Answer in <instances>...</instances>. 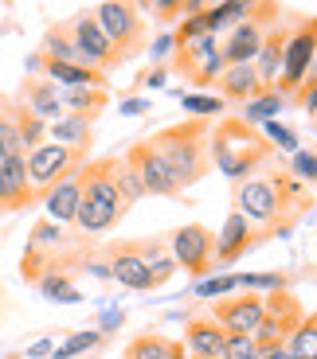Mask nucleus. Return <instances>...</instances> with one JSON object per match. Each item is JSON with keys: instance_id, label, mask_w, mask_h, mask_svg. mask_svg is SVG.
Wrapping results in <instances>:
<instances>
[{"instance_id": "obj_24", "label": "nucleus", "mask_w": 317, "mask_h": 359, "mask_svg": "<svg viewBox=\"0 0 317 359\" xmlns=\"http://www.w3.org/2000/svg\"><path fill=\"white\" fill-rule=\"evenodd\" d=\"M184 355L188 351H184L181 340H169L161 332H145V336H137V340H129L122 359H184Z\"/></svg>"}, {"instance_id": "obj_14", "label": "nucleus", "mask_w": 317, "mask_h": 359, "mask_svg": "<svg viewBox=\"0 0 317 359\" xmlns=\"http://www.w3.org/2000/svg\"><path fill=\"white\" fill-rule=\"evenodd\" d=\"M266 305H263V293H239V297H216L212 305V320L224 328V332H239V336H254L259 320H263Z\"/></svg>"}, {"instance_id": "obj_6", "label": "nucleus", "mask_w": 317, "mask_h": 359, "mask_svg": "<svg viewBox=\"0 0 317 359\" xmlns=\"http://www.w3.org/2000/svg\"><path fill=\"white\" fill-rule=\"evenodd\" d=\"M91 161V149H71V144H59V141H44L36 144L32 153H24V164H27V180L36 196H44L51 184H59L63 176L79 172L82 164Z\"/></svg>"}, {"instance_id": "obj_9", "label": "nucleus", "mask_w": 317, "mask_h": 359, "mask_svg": "<svg viewBox=\"0 0 317 359\" xmlns=\"http://www.w3.org/2000/svg\"><path fill=\"white\" fill-rule=\"evenodd\" d=\"M169 254L176 266H184L192 278H208L216 273V231H208L204 223H184L169 234Z\"/></svg>"}, {"instance_id": "obj_41", "label": "nucleus", "mask_w": 317, "mask_h": 359, "mask_svg": "<svg viewBox=\"0 0 317 359\" xmlns=\"http://www.w3.org/2000/svg\"><path fill=\"white\" fill-rule=\"evenodd\" d=\"M172 47H176V39H172V32H169V36H161L153 47H149V63H153V67H161L164 59L172 55Z\"/></svg>"}, {"instance_id": "obj_28", "label": "nucleus", "mask_w": 317, "mask_h": 359, "mask_svg": "<svg viewBox=\"0 0 317 359\" xmlns=\"http://www.w3.org/2000/svg\"><path fill=\"white\" fill-rule=\"evenodd\" d=\"M286 109V98H282L278 90H259L251 102H243V121L247 126H263V121H274V117Z\"/></svg>"}, {"instance_id": "obj_33", "label": "nucleus", "mask_w": 317, "mask_h": 359, "mask_svg": "<svg viewBox=\"0 0 317 359\" xmlns=\"http://www.w3.org/2000/svg\"><path fill=\"white\" fill-rule=\"evenodd\" d=\"M8 156H24V144H20L12 106H0V161H8Z\"/></svg>"}, {"instance_id": "obj_42", "label": "nucleus", "mask_w": 317, "mask_h": 359, "mask_svg": "<svg viewBox=\"0 0 317 359\" xmlns=\"http://www.w3.org/2000/svg\"><path fill=\"white\" fill-rule=\"evenodd\" d=\"M51 351H55V340H51V336H47V340L32 344V348L24 351V359H47V355H51Z\"/></svg>"}, {"instance_id": "obj_35", "label": "nucleus", "mask_w": 317, "mask_h": 359, "mask_svg": "<svg viewBox=\"0 0 317 359\" xmlns=\"http://www.w3.org/2000/svg\"><path fill=\"white\" fill-rule=\"evenodd\" d=\"M184 109H188V117H224V109H227V102L219 98V94H188L184 98Z\"/></svg>"}, {"instance_id": "obj_43", "label": "nucleus", "mask_w": 317, "mask_h": 359, "mask_svg": "<svg viewBox=\"0 0 317 359\" xmlns=\"http://www.w3.org/2000/svg\"><path fill=\"white\" fill-rule=\"evenodd\" d=\"M149 109V98H126L122 102V114H145Z\"/></svg>"}, {"instance_id": "obj_29", "label": "nucleus", "mask_w": 317, "mask_h": 359, "mask_svg": "<svg viewBox=\"0 0 317 359\" xmlns=\"http://www.w3.org/2000/svg\"><path fill=\"white\" fill-rule=\"evenodd\" d=\"M12 117H16V129H20V144H24V153H32L36 144L47 141V126H51V121H44L39 114H32V109L20 106V102H12Z\"/></svg>"}, {"instance_id": "obj_19", "label": "nucleus", "mask_w": 317, "mask_h": 359, "mask_svg": "<svg viewBox=\"0 0 317 359\" xmlns=\"http://www.w3.org/2000/svg\"><path fill=\"white\" fill-rule=\"evenodd\" d=\"M286 36H290V27L282 24H271L263 36V47H259V55H254V74H259V82H263V90H274V82H278L282 74V51H286Z\"/></svg>"}, {"instance_id": "obj_5", "label": "nucleus", "mask_w": 317, "mask_h": 359, "mask_svg": "<svg viewBox=\"0 0 317 359\" xmlns=\"http://www.w3.org/2000/svg\"><path fill=\"white\" fill-rule=\"evenodd\" d=\"M91 12L98 20V27L106 32V39H110V47H114L122 67L145 51V16L137 12L134 0H102Z\"/></svg>"}, {"instance_id": "obj_7", "label": "nucleus", "mask_w": 317, "mask_h": 359, "mask_svg": "<svg viewBox=\"0 0 317 359\" xmlns=\"http://www.w3.org/2000/svg\"><path fill=\"white\" fill-rule=\"evenodd\" d=\"M313 59H317V16H302L298 24L290 27V36H286L282 74H278V82H274V90H278L286 102H294V94H298V86H302V79H306Z\"/></svg>"}, {"instance_id": "obj_21", "label": "nucleus", "mask_w": 317, "mask_h": 359, "mask_svg": "<svg viewBox=\"0 0 317 359\" xmlns=\"http://www.w3.org/2000/svg\"><path fill=\"white\" fill-rule=\"evenodd\" d=\"M184 351L188 355H212V359H219L224 355V344H227V332L219 328L212 316H192L188 320V328H184Z\"/></svg>"}, {"instance_id": "obj_2", "label": "nucleus", "mask_w": 317, "mask_h": 359, "mask_svg": "<svg viewBox=\"0 0 317 359\" xmlns=\"http://www.w3.org/2000/svg\"><path fill=\"white\" fill-rule=\"evenodd\" d=\"M118 161L122 156H102V161H86L79 168V211H75V226L82 234H106L122 223L129 211L126 196L118 188Z\"/></svg>"}, {"instance_id": "obj_44", "label": "nucleus", "mask_w": 317, "mask_h": 359, "mask_svg": "<svg viewBox=\"0 0 317 359\" xmlns=\"http://www.w3.org/2000/svg\"><path fill=\"white\" fill-rule=\"evenodd\" d=\"M259 359H294V351L286 348V344H278V348H266V351H259Z\"/></svg>"}, {"instance_id": "obj_34", "label": "nucleus", "mask_w": 317, "mask_h": 359, "mask_svg": "<svg viewBox=\"0 0 317 359\" xmlns=\"http://www.w3.org/2000/svg\"><path fill=\"white\" fill-rule=\"evenodd\" d=\"M290 289L286 273H239V293H278Z\"/></svg>"}, {"instance_id": "obj_15", "label": "nucleus", "mask_w": 317, "mask_h": 359, "mask_svg": "<svg viewBox=\"0 0 317 359\" xmlns=\"http://www.w3.org/2000/svg\"><path fill=\"white\" fill-rule=\"evenodd\" d=\"M106 269L126 289H153V269H149L141 243H114L106 250Z\"/></svg>"}, {"instance_id": "obj_40", "label": "nucleus", "mask_w": 317, "mask_h": 359, "mask_svg": "<svg viewBox=\"0 0 317 359\" xmlns=\"http://www.w3.org/2000/svg\"><path fill=\"white\" fill-rule=\"evenodd\" d=\"M118 188H122V196H126V203L134 207L137 199L145 196V188H141V180L134 176V168H129L126 161H118Z\"/></svg>"}, {"instance_id": "obj_37", "label": "nucleus", "mask_w": 317, "mask_h": 359, "mask_svg": "<svg viewBox=\"0 0 317 359\" xmlns=\"http://www.w3.org/2000/svg\"><path fill=\"white\" fill-rule=\"evenodd\" d=\"M219 359H259V348H254L251 336L227 332V344H224V355Z\"/></svg>"}, {"instance_id": "obj_10", "label": "nucleus", "mask_w": 317, "mask_h": 359, "mask_svg": "<svg viewBox=\"0 0 317 359\" xmlns=\"http://www.w3.org/2000/svg\"><path fill=\"white\" fill-rule=\"evenodd\" d=\"M263 320H259V328H254V348L266 351V348H278V344H286V336L294 332L302 324V301L290 293V289H278V293H263Z\"/></svg>"}, {"instance_id": "obj_17", "label": "nucleus", "mask_w": 317, "mask_h": 359, "mask_svg": "<svg viewBox=\"0 0 317 359\" xmlns=\"http://www.w3.org/2000/svg\"><path fill=\"white\" fill-rule=\"evenodd\" d=\"M266 27L254 24V20H239L235 27H227L224 39H219V55H224V67H235V63H254V55L263 47Z\"/></svg>"}, {"instance_id": "obj_3", "label": "nucleus", "mask_w": 317, "mask_h": 359, "mask_svg": "<svg viewBox=\"0 0 317 359\" xmlns=\"http://www.w3.org/2000/svg\"><path fill=\"white\" fill-rule=\"evenodd\" d=\"M208 149H212V164H216L227 180H235V184L247 176H254V172H263L266 164H274V153H278V149H274L254 126H247L239 114L216 117Z\"/></svg>"}, {"instance_id": "obj_39", "label": "nucleus", "mask_w": 317, "mask_h": 359, "mask_svg": "<svg viewBox=\"0 0 317 359\" xmlns=\"http://www.w3.org/2000/svg\"><path fill=\"white\" fill-rule=\"evenodd\" d=\"M149 12H153L157 24H181L184 20V0H149Z\"/></svg>"}, {"instance_id": "obj_32", "label": "nucleus", "mask_w": 317, "mask_h": 359, "mask_svg": "<svg viewBox=\"0 0 317 359\" xmlns=\"http://www.w3.org/2000/svg\"><path fill=\"white\" fill-rule=\"evenodd\" d=\"M227 293H239V273H208L192 285V297L200 301H212V297H227Z\"/></svg>"}, {"instance_id": "obj_48", "label": "nucleus", "mask_w": 317, "mask_h": 359, "mask_svg": "<svg viewBox=\"0 0 317 359\" xmlns=\"http://www.w3.org/2000/svg\"><path fill=\"white\" fill-rule=\"evenodd\" d=\"M313 156H317V153H313Z\"/></svg>"}, {"instance_id": "obj_1", "label": "nucleus", "mask_w": 317, "mask_h": 359, "mask_svg": "<svg viewBox=\"0 0 317 359\" xmlns=\"http://www.w3.org/2000/svg\"><path fill=\"white\" fill-rule=\"evenodd\" d=\"M309 207H313V188L302 184L290 168L266 164L263 176H247L235 184V211H243L254 226L271 231V238L290 234Z\"/></svg>"}, {"instance_id": "obj_20", "label": "nucleus", "mask_w": 317, "mask_h": 359, "mask_svg": "<svg viewBox=\"0 0 317 359\" xmlns=\"http://www.w3.org/2000/svg\"><path fill=\"white\" fill-rule=\"evenodd\" d=\"M79 199H82V188H79V172H71V176H63L59 184H51V188L39 196V203H44L47 219L51 223H75V211H79Z\"/></svg>"}, {"instance_id": "obj_36", "label": "nucleus", "mask_w": 317, "mask_h": 359, "mask_svg": "<svg viewBox=\"0 0 317 359\" xmlns=\"http://www.w3.org/2000/svg\"><path fill=\"white\" fill-rule=\"evenodd\" d=\"M263 137L274 149H282V153H298V137H294V129L282 126V121H263Z\"/></svg>"}, {"instance_id": "obj_47", "label": "nucleus", "mask_w": 317, "mask_h": 359, "mask_svg": "<svg viewBox=\"0 0 317 359\" xmlns=\"http://www.w3.org/2000/svg\"><path fill=\"white\" fill-rule=\"evenodd\" d=\"M184 359H212V355H184Z\"/></svg>"}, {"instance_id": "obj_31", "label": "nucleus", "mask_w": 317, "mask_h": 359, "mask_svg": "<svg viewBox=\"0 0 317 359\" xmlns=\"http://www.w3.org/2000/svg\"><path fill=\"white\" fill-rule=\"evenodd\" d=\"M102 340H106L102 332H94V328H82V332H71L63 344H55L51 359H79V355H86V351H94Z\"/></svg>"}, {"instance_id": "obj_46", "label": "nucleus", "mask_w": 317, "mask_h": 359, "mask_svg": "<svg viewBox=\"0 0 317 359\" xmlns=\"http://www.w3.org/2000/svg\"><path fill=\"white\" fill-rule=\"evenodd\" d=\"M204 4H208V8H216V4H224V0H204Z\"/></svg>"}, {"instance_id": "obj_30", "label": "nucleus", "mask_w": 317, "mask_h": 359, "mask_svg": "<svg viewBox=\"0 0 317 359\" xmlns=\"http://www.w3.org/2000/svg\"><path fill=\"white\" fill-rule=\"evenodd\" d=\"M286 348L294 351V359H317V313L302 316V324L286 336Z\"/></svg>"}, {"instance_id": "obj_16", "label": "nucleus", "mask_w": 317, "mask_h": 359, "mask_svg": "<svg viewBox=\"0 0 317 359\" xmlns=\"http://www.w3.org/2000/svg\"><path fill=\"white\" fill-rule=\"evenodd\" d=\"M39 203L32 180H27L24 156H8L0 161V211H24V207Z\"/></svg>"}, {"instance_id": "obj_38", "label": "nucleus", "mask_w": 317, "mask_h": 359, "mask_svg": "<svg viewBox=\"0 0 317 359\" xmlns=\"http://www.w3.org/2000/svg\"><path fill=\"white\" fill-rule=\"evenodd\" d=\"M290 172L302 180V184H309V188H313V184H317V156L306 153V149L290 153Z\"/></svg>"}, {"instance_id": "obj_27", "label": "nucleus", "mask_w": 317, "mask_h": 359, "mask_svg": "<svg viewBox=\"0 0 317 359\" xmlns=\"http://www.w3.org/2000/svg\"><path fill=\"white\" fill-rule=\"evenodd\" d=\"M39 55H44V59H59V63H79V47H75V39H71L67 20H59V24H51L44 32Z\"/></svg>"}, {"instance_id": "obj_22", "label": "nucleus", "mask_w": 317, "mask_h": 359, "mask_svg": "<svg viewBox=\"0 0 317 359\" xmlns=\"http://www.w3.org/2000/svg\"><path fill=\"white\" fill-rule=\"evenodd\" d=\"M216 90L224 102H251L259 90H263V82H259V74H254L251 63H235V67H224L216 79Z\"/></svg>"}, {"instance_id": "obj_26", "label": "nucleus", "mask_w": 317, "mask_h": 359, "mask_svg": "<svg viewBox=\"0 0 317 359\" xmlns=\"http://www.w3.org/2000/svg\"><path fill=\"white\" fill-rule=\"evenodd\" d=\"M32 285L39 289V297H47V301H55V305H79L82 301L79 285H75L71 273H63V269H44Z\"/></svg>"}, {"instance_id": "obj_23", "label": "nucleus", "mask_w": 317, "mask_h": 359, "mask_svg": "<svg viewBox=\"0 0 317 359\" xmlns=\"http://www.w3.org/2000/svg\"><path fill=\"white\" fill-rule=\"evenodd\" d=\"M59 102H63V114L94 121V117L110 106V90L106 86H67L63 94H59Z\"/></svg>"}, {"instance_id": "obj_12", "label": "nucleus", "mask_w": 317, "mask_h": 359, "mask_svg": "<svg viewBox=\"0 0 317 359\" xmlns=\"http://www.w3.org/2000/svg\"><path fill=\"white\" fill-rule=\"evenodd\" d=\"M122 161H126L129 168H134V176L141 180L145 196H164V199L184 196V191L176 188V180H172L169 164H164V161H161V153H157L153 144H149V137H145V141H134V144H129Z\"/></svg>"}, {"instance_id": "obj_4", "label": "nucleus", "mask_w": 317, "mask_h": 359, "mask_svg": "<svg viewBox=\"0 0 317 359\" xmlns=\"http://www.w3.org/2000/svg\"><path fill=\"white\" fill-rule=\"evenodd\" d=\"M208 137H212V121L208 117H184L176 126H164L149 137L161 161L169 164L176 188L188 191L192 184L208 176V164H212V149H208Z\"/></svg>"}, {"instance_id": "obj_45", "label": "nucleus", "mask_w": 317, "mask_h": 359, "mask_svg": "<svg viewBox=\"0 0 317 359\" xmlns=\"http://www.w3.org/2000/svg\"><path fill=\"white\" fill-rule=\"evenodd\" d=\"M102 324H106V328H102V336H106V332H114V328L122 324V313H106V316H102Z\"/></svg>"}, {"instance_id": "obj_25", "label": "nucleus", "mask_w": 317, "mask_h": 359, "mask_svg": "<svg viewBox=\"0 0 317 359\" xmlns=\"http://www.w3.org/2000/svg\"><path fill=\"white\" fill-rule=\"evenodd\" d=\"M47 141L71 144V149H91V144H94V121L75 117V114H63L59 121L47 126Z\"/></svg>"}, {"instance_id": "obj_13", "label": "nucleus", "mask_w": 317, "mask_h": 359, "mask_svg": "<svg viewBox=\"0 0 317 359\" xmlns=\"http://www.w3.org/2000/svg\"><path fill=\"white\" fill-rule=\"evenodd\" d=\"M266 238H271V231L254 226L243 211L231 207V215L224 219V226H219V234H216V269L239 262L243 254H251L259 243H266Z\"/></svg>"}, {"instance_id": "obj_11", "label": "nucleus", "mask_w": 317, "mask_h": 359, "mask_svg": "<svg viewBox=\"0 0 317 359\" xmlns=\"http://www.w3.org/2000/svg\"><path fill=\"white\" fill-rule=\"evenodd\" d=\"M67 27H71V39H75V47H79V63H86V67H94V71H118V55H114V47H110V39H106V32L98 27V20H94V12L91 8H82V12H75L71 20H67Z\"/></svg>"}, {"instance_id": "obj_8", "label": "nucleus", "mask_w": 317, "mask_h": 359, "mask_svg": "<svg viewBox=\"0 0 317 359\" xmlns=\"http://www.w3.org/2000/svg\"><path fill=\"white\" fill-rule=\"evenodd\" d=\"M169 71L188 79L192 86H216L219 71H224V55H219V36H192L172 47Z\"/></svg>"}, {"instance_id": "obj_18", "label": "nucleus", "mask_w": 317, "mask_h": 359, "mask_svg": "<svg viewBox=\"0 0 317 359\" xmlns=\"http://www.w3.org/2000/svg\"><path fill=\"white\" fill-rule=\"evenodd\" d=\"M20 106H27L32 114H39L44 121H59L63 117V102H59V90H55L51 79H44V74H27L24 82H20Z\"/></svg>"}]
</instances>
